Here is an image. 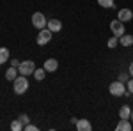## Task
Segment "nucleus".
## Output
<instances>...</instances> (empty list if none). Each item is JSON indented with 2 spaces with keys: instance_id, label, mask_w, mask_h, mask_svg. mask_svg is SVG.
<instances>
[{
  "instance_id": "1",
  "label": "nucleus",
  "mask_w": 133,
  "mask_h": 131,
  "mask_svg": "<svg viewBox=\"0 0 133 131\" xmlns=\"http://www.w3.org/2000/svg\"><path fill=\"white\" fill-rule=\"evenodd\" d=\"M12 91H14V94H18V96H21V94H25V92L29 91V80H27V76L18 74L16 80L12 81Z\"/></svg>"
},
{
  "instance_id": "2",
  "label": "nucleus",
  "mask_w": 133,
  "mask_h": 131,
  "mask_svg": "<svg viewBox=\"0 0 133 131\" xmlns=\"http://www.w3.org/2000/svg\"><path fill=\"white\" fill-rule=\"evenodd\" d=\"M34 71H36L34 60H23V62H20V66H18V73L23 74V76H30V74H34Z\"/></svg>"
},
{
  "instance_id": "3",
  "label": "nucleus",
  "mask_w": 133,
  "mask_h": 131,
  "mask_svg": "<svg viewBox=\"0 0 133 131\" xmlns=\"http://www.w3.org/2000/svg\"><path fill=\"white\" fill-rule=\"evenodd\" d=\"M108 92L112 94V96H115V98H119V96H124V92H126V87H124L123 81H112L110 85H108Z\"/></svg>"
},
{
  "instance_id": "4",
  "label": "nucleus",
  "mask_w": 133,
  "mask_h": 131,
  "mask_svg": "<svg viewBox=\"0 0 133 131\" xmlns=\"http://www.w3.org/2000/svg\"><path fill=\"white\" fill-rule=\"evenodd\" d=\"M32 25L41 30V29H46L48 20H46V16H44L43 12H34V14H32Z\"/></svg>"
},
{
  "instance_id": "5",
  "label": "nucleus",
  "mask_w": 133,
  "mask_h": 131,
  "mask_svg": "<svg viewBox=\"0 0 133 131\" xmlns=\"http://www.w3.org/2000/svg\"><path fill=\"white\" fill-rule=\"evenodd\" d=\"M51 36H53V32L50 30V29H41L39 30V34H37V39H36V43L39 44V46H43V44H48L51 41Z\"/></svg>"
},
{
  "instance_id": "6",
  "label": "nucleus",
  "mask_w": 133,
  "mask_h": 131,
  "mask_svg": "<svg viewBox=\"0 0 133 131\" xmlns=\"http://www.w3.org/2000/svg\"><path fill=\"white\" fill-rule=\"evenodd\" d=\"M110 30H112V34L115 36V37H121V36H124V34H126V29H124V21H121V20H114L112 23H110Z\"/></svg>"
},
{
  "instance_id": "7",
  "label": "nucleus",
  "mask_w": 133,
  "mask_h": 131,
  "mask_svg": "<svg viewBox=\"0 0 133 131\" xmlns=\"http://www.w3.org/2000/svg\"><path fill=\"white\" fill-rule=\"evenodd\" d=\"M43 67L46 69V73H53V71L59 69V62H57V59H46Z\"/></svg>"
},
{
  "instance_id": "8",
  "label": "nucleus",
  "mask_w": 133,
  "mask_h": 131,
  "mask_svg": "<svg viewBox=\"0 0 133 131\" xmlns=\"http://www.w3.org/2000/svg\"><path fill=\"white\" fill-rule=\"evenodd\" d=\"M117 20H121V21H130V20H133V12L130 9H119V12H117Z\"/></svg>"
},
{
  "instance_id": "9",
  "label": "nucleus",
  "mask_w": 133,
  "mask_h": 131,
  "mask_svg": "<svg viewBox=\"0 0 133 131\" xmlns=\"http://www.w3.org/2000/svg\"><path fill=\"white\" fill-rule=\"evenodd\" d=\"M131 122H130V119H121V121L117 122V126H115V129L117 131H131Z\"/></svg>"
},
{
  "instance_id": "10",
  "label": "nucleus",
  "mask_w": 133,
  "mask_h": 131,
  "mask_svg": "<svg viewBox=\"0 0 133 131\" xmlns=\"http://www.w3.org/2000/svg\"><path fill=\"white\" fill-rule=\"evenodd\" d=\"M76 129L78 131H91L92 124L87 121V119H78V121H76Z\"/></svg>"
},
{
  "instance_id": "11",
  "label": "nucleus",
  "mask_w": 133,
  "mask_h": 131,
  "mask_svg": "<svg viewBox=\"0 0 133 131\" xmlns=\"http://www.w3.org/2000/svg\"><path fill=\"white\" fill-rule=\"evenodd\" d=\"M119 44L124 46V48H128V46H133V36L131 34H124L119 37Z\"/></svg>"
},
{
  "instance_id": "12",
  "label": "nucleus",
  "mask_w": 133,
  "mask_h": 131,
  "mask_svg": "<svg viewBox=\"0 0 133 131\" xmlns=\"http://www.w3.org/2000/svg\"><path fill=\"white\" fill-rule=\"evenodd\" d=\"M48 29H50L53 34L55 32H61L62 30V23H61V20H48V25H46Z\"/></svg>"
},
{
  "instance_id": "13",
  "label": "nucleus",
  "mask_w": 133,
  "mask_h": 131,
  "mask_svg": "<svg viewBox=\"0 0 133 131\" xmlns=\"http://www.w3.org/2000/svg\"><path fill=\"white\" fill-rule=\"evenodd\" d=\"M18 74H20V73H18V67H14V66H11L9 69L5 71V78H7L9 81H14Z\"/></svg>"
},
{
  "instance_id": "14",
  "label": "nucleus",
  "mask_w": 133,
  "mask_h": 131,
  "mask_svg": "<svg viewBox=\"0 0 133 131\" xmlns=\"http://www.w3.org/2000/svg\"><path fill=\"white\" fill-rule=\"evenodd\" d=\"M130 115H131V108H130L128 105L121 106V110H119V119H130Z\"/></svg>"
},
{
  "instance_id": "15",
  "label": "nucleus",
  "mask_w": 133,
  "mask_h": 131,
  "mask_svg": "<svg viewBox=\"0 0 133 131\" xmlns=\"http://www.w3.org/2000/svg\"><path fill=\"white\" fill-rule=\"evenodd\" d=\"M44 76H46V69H44V67H41V69L36 67V71H34V78H36L37 81H41V80H44Z\"/></svg>"
},
{
  "instance_id": "16",
  "label": "nucleus",
  "mask_w": 133,
  "mask_h": 131,
  "mask_svg": "<svg viewBox=\"0 0 133 131\" xmlns=\"http://www.w3.org/2000/svg\"><path fill=\"white\" fill-rule=\"evenodd\" d=\"M11 129L12 131H21V129H25V124H23L20 119H16V121L11 122Z\"/></svg>"
},
{
  "instance_id": "17",
  "label": "nucleus",
  "mask_w": 133,
  "mask_h": 131,
  "mask_svg": "<svg viewBox=\"0 0 133 131\" xmlns=\"http://www.w3.org/2000/svg\"><path fill=\"white\" fill-rule=\"evenodd\" d=\"M7 60H9V50L7 48H0V66L5 64Z\"/></svg>"
},
{
  "instance_id": "18",
  "label": "nucleus",
  "mask_w": 133,
  "mask_h": 131,
  "mask_svg": "<svg viewBox=\"0 0 133 131\" xmlns=\"http://www.w3.org/2000/svg\"><path fill=\"white\" fill-rule=\"evenodd\" d=\"M98 5H101L105 9H112L115 4H114V0H98Z\"/></svg>"
},
{
  "instance_id": "19",
  "label": "nucleus",
  "mask_w": 133,
  "mask_h": 131,
  "mask_svg": "<svg viewBox=\"0 0 133 131\" xmlns=\"http://www.w3.org/2000/svg\"><path fill=\"white\" fill-rule=\"evenodd\" d=\"M117 44H119V37H110L108 39V48H117Z\"/></svg>"
},
{
  "instance_id": "20",
  "label": "nucleus",
  "mask_w": 133,
  "mask_h": 131,
  "mask_svg": "<svg viewBox=\"0 0 133 131\" xmlns=\"http://www.w3.org/2000/svg\"><path fill=\"white\" fill-rule=\"evenodd\" d=\"M128 80H130V74H126V73H121V74H119V81L128 83Z\"/></svg>"
},
{
  "instance_id": "21",
  "label": "nucleus",
  "mask_w": 133,
  "mask_h": 131,
  "mask_svg": "<svg viewBox=\"0 0 133 131\" xmlns=\"http://www.w3.org/2000/svg\"><path fill=\"white\" fill-rule=\"evenodd\" d=\"M18 119H20L21 122H23V124H25V126H27V124H29V121H30V119H29V115H27V113H21L20 117H18Z\"/></svg>"
},
{
  "instance_id": "22",
  "label": "nucleus",
  "mask_w": 133,
  "mask_h": 131,
  "mask_svg": "<svg viewBox=\"0 0 133 131\" xmlns=\"http://www.w3.org/2000/svg\"><path fill=\"white\" fill-rule=\"evenodd\" d=\"M126 89H128V91L133 94V78H130V80H128V83H126Z\"/></svg>"
},
{
  "instance_id": "23",
  "label": "nucleus",
  "mask_w": 133,
  "mask_h": 131,
  "mask_svg": "<svg viewBox=\"0 0 133 131\" xmlns=\"http://www.w3.org/2000/svg\"><path fill=\"white\" fill-rule=\"evenodd\" d=\"M25 129H27V131H37V126H34V124H27Z\"/></svg>"
},
{
  "instance_id": "24",
  "label": "nucleus",
  "mask_w": 133,
  "mask_h": 131,
  "mask_svg": "<svg viewBox=\"0 0 133 131\" xmlns=\"http://www.w3.org/2000/svg\"><path fill=\"white\" fill-rule=\"evenodd\" d=\"M11 66H14V67H18V66H20V60H16V59H12V60H11Z\"/></svg>"
},
{
  "instance_id": "25",
  "label": "nucleus",
  "mask_w": 133,
  "mask_h": 131,
  "mask_svg": "<svg viewBox=\"0 0 133 131\" xmlns=\"http://www.w3.org/2000/svg\"><path fill=\"white\" fill-rule=\"evenodd\" d=\"M130 76H131V78H133V62H131V64H130Z\"/></svg>"
},
{
  "instance_id": "26",
  "label": "nucleus",
  "mask_w": 133,
  "mask_h": 131,
  "mask_svg": "<svg viewBox=\"0 0 133 131\" xmlns=\"http://www.w3.org/2000/svg\"><path fill=\"white\" fill-rule=\"evenodd\" d=\"M130 121H133V110H131V115H130Z\"/></svg>"
}]
</instances>
